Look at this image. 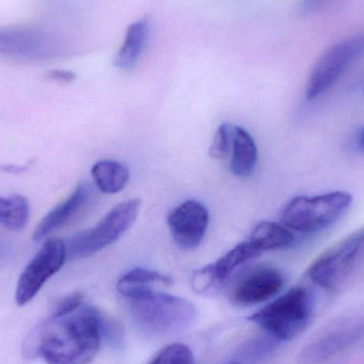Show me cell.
<instances>
[{"mask_svg":"<svg viewBox=\"0 0 364 364\" xmlns=\"http://www.w3.org/2000/svg\"><path fill=\"white\" fill-rule=\"evenodd\" d=\"M248 241L260 254L269 250H284L290 247L295 241L292 230L284 224L275 222L258 223L252 229Z\"/></svg>","mask_w":364,"mask_h":364,"instance_id":"cell-17","label":"cell"},{"mask_svg":"<svg viewBox=\"0 0 364 364\" xmlns=\"http://www.w3.org/2000/svg\"><path fill=\"white\" fill-rule=\"evenodd\" d=\"M207 207L200 201L188 199L179 203L168 216V225L175 244L184 250L198 247L209 227Z\"/></svg>","mask_w":364,"mask_h":364,"instance_id":"cell-11","label":"cell"},{"mask_svg":"<svg viewBox=\"0 0 364 364\" xmlns=\"http://www.w3.org/2000/svg\"><path fill=\"white\" fill-rule=\"evenodd\" d=\"M104 320L94 308L83 307L61 318H50L34 328L25 343V355L47 364H90L97 356Z\"/></svg>","mask_w":364,"mask_h":364,"instance_id":"cell-1","label":"cell"},{"mask_svg":"<svg viewBox=\"0 0 364 364\" xmlns=\"http://www.w3.org/2000/svg\"><path fill=\"white\" fill-rule=\"evenodd\" d=\"M356 145L357 149L364 153V126L359 130L358 134H357Z\"/></svg>","mask_w":364,"mask_h":364,"instance_id":"cell-27","label":"cell"},{"mask_svg":"<svg viewBox=\"0 0 364 364\" xmlns=\"http://www.w3.org/2000/svg\"><path fill=\"white\" fill-rule=\"evenodd\" d=\"M232 129L233 126L228 123H223L218 128L210 146V157L220 160L229 155L232 146Z\"/></svg>","mask_w":364,"mask_h":364,"instance_id":"cell-22","label":"cell"},{"mask_svg":"<svg viewBox=\"0 0 364 364\" xmlns=\"http://www.w3.org/2000/svg\"><path fill=\"white\" fill-rule=\"evenodd\" d=\"M364 339V316H343L327 325L299 353V364H321Z\"/></svg>","mask_w":364,"mask_h":364,"instance_id":"cell-9","label":"cell"},{"mask_svg":"<svg viewBox=\"0 0 364 364\" xmlns=\"http://www.w3.org/2000/svg\"><path fill=\"white\" fill-rule=\"evenodd\" d=\"M260 255L250 241H246L237 244L232 250L227 252L224 256L220 257L218 261L211 264L215 272L216 277L218 278L220 284H223L237 267Z\"/></svg>","mask_w":364,"mask_h":364,"instance_id":"cell-20","label":"cell"},{"mask_svg":"<svg viewBox=\"0 0 364 364\" xmlns=\"http://www.w3.org/2000/svg\"><path fill=\"white\" fill-rule=\"evenodd\" d=\"M258 149L252 134L241 126H233L231 146V174L239 178H250L256 170Z\"/></svg>","mask_w":364,"mask_h":364,"instance_id":"cell-14","label":"cell"},{"mask_svg":"<svg viewBox=\"0 0 364 364\" xmlns=\"http://www.w3.org/2000/svg\"><path fill=\"white\" fill-rule=\"evenodd\" d=\"M91 175L98 190L110 195L123 191L130 179L129 168L114 160L96 162L92 168Z\"/></svg>","mask_w":364,"mask_h":364,"instance_id":"cell-18","label":"cell"},{"mask_svg":"<svg viewBox=\"0 0 364 364\" xmlns=\"http://www.w3.org/2000/svg\"><path fill=\"white\" fill-rule=\"evenodd\" d=\"M353 203V195L344 191L296 196L282 210V224L299 232H320L339 222Z\"/></svg>","mask_w":364,"mask_h":364,"instance_id":"cell-4","label":"cell"},{"mask_svg":"<svg viewBox=\"0 0 364 364\" xmlns=\"http://www.w3.org/2000/svg\"><path fill=\"white\" fill-rule=\"evenodd\" d=\"M66 259L65 242L58 239L45 242L19 277L15 292L17 305L23 307L31 301L45 282L62 269Z\"/></svg>","mask_w":364,"mask_h":364,"instance_id":"cell-10","label":"cell"},{"mask_svg":"<svg viewBox=\"0 0 364 364\" xmlns=\"http://www.w3.org/2000/svg\"><path fill=\"white\" fill-rule=\"evenodd\" d=\"M151 364H194V356L188 346L174 343L164 348Z\"/></svg>","mask_w":364,"mask_h":364,"instance_id":"cell-21","label":"cell"},{"mask_svg":"<svg viewBox=\"0 0 364 364\" xmlns=\"http://www.w3.org/2000/svg\"><path fill=\"white\" fill-rule=\"evenodd\" d=\"M8 246H6V244H4V242H2L1 240H0V259L4 258V257H6V255H8Z\"/></svg>","mask_w":364,"mask_h":364,"instance_id":"cell-28","label":"cell"},{"mask_svg":"<svg viewBox=\"0 0 364 364\" xmlns=\"http://www.w3.org/2000/svg\"><path fill=\"white\" fill-rule=\"evenodd\" d=\"M92 196H93L92 186L85 182L79 183L65 200L53 208L38 223L32 239L36 242L42 241L53 231L65 226L73 218L81 213L83 209H85L91 201Z\"/></svg>","mask_w":364,"mask_h":364,"instance_id":"cell-13","label":"cell"},{"mask_svg":"<svg viewBox=\"0 0 364 364\" xmlns=\"http://www.w3.org/2000/svg\"><path fill=\"white\" fill-rule=\"evenodd\" d=\"M232 364H241V363H232Z\"/></svg>","mask_w":364,"mask_h":364,"instance_id":"cell-29","label":"cell"},{"mask_svg":"<svg viewBox=\"0 0 364 364\" xmlns=\"http://www.w3.org/2000/svg\"><path fill=\"white\" fill-rule=\"evenodd\" d=\"M314 297L305 287H294L248 318L272 337L290 341L299 337L314 316Z\"/></svg>","mask_w":364,"mask_h":364,"instance_id":"cell-3","label":"cell"},{"mask_svg":"<svg viewBox=\"0 0 364 364\" xmlns=\"http://www.w3.org/2000/svg\"><path fill=\"white\" fill-rule=\"evenodd\" d=\"M172 282L170 276L160 272L146 267H136L119 278L117 289L122 296L130 301L151 292L154 290L153 284H171Z\"/></svg>","mask_w":364,"mask_h":364,"instance_id":"cell-16","label":"cell"},{"mask_svg":"<svg viewBox=\"0 0 364 364\" xmlns=\"http://www.w3.org/2000/svg\"><path fill=\"white\" fill-rule=\"evenodd\" d=\"M364 254V226L323 252L308 269V277L326 290L339 288Z\"/></svg>","mask_w":364,"mask_h":364,"instance_id":"cell-7","label":"cell"},{"mask_svg":"<svg viewBox=\"0 0 364 364\" xmlns=\"http://www.w3.org/2000/svg\"><path fill=\"white\" fill-rule=\"evenodd\" d=\"M70 51L65 36L45 25L0 27V57L21 61H48Z\"/></svg>","mask_w":364,"mask_h":364,"instance_id":"cell-5","label":"cell"},{"mask_svg":"<svg viewBox=\"0 0 364 364\" xmlns=\"http://www.w3.org/2000/svg\"><path fill=\"white\" fill-rule=\"evenodd\" d=\"M83 294L80 292L72 293L68 296L63 297L58 301L53 310V316L50 318H61V316H68L73 314L77 309L82 306Z\"/></svg>","mask_w":364,"mask_h":364,"instance_id":"cell-24","label":"cell"},{"mask_svg":"<svg viewBox=\"0 0 364 364\" xmlns=\"http://www.w3.org/2000/svg\"><path fill=\"white\" fill-rule=\"evenodd\" d=\"M149 36V19L141 18L130 23L126 31L123 44L115 55L113 64L119 70H132L138 64L146 47Z\"/></svg>","mask_w":364,"mask_h":364,"instance_id":"cell-15","label":"cell"},{"mask_svg":"<svg viewBox=\"0 0 364 364\" xmlns=\"http://www.w3.org/2000/svg\"><path fill=\"white\" fill-rule=\"evenodd\" d=\"M331 0H303L301 4V10L304 13H314L322 10L328 4Z\"/></svg>","mask_w":364,"mask_h":364,"instance_id":"cell-25","label":"cell"},{"mask_svg":"<svg viewBox=\"0 0 364 364\" xmlns=\"http://www.w3.org/2000/svg\"><path fill=\"white\" fill-rule=\"evenodd\" d=\"M29 201L23 195L0 196V224L12 231H21L29 220Z\"/></svg>","mask_w":364,"mask_h":364,"instance_id":"cell-19","label":"cell"},{"mask_svg":"<svg viewBox=\"0 0 364 364\" xmlns=\"http://www.w3.org/2000/svg\"><path fill=\"white\" fill-rule=\"evenodd\" d=\"M128 301L134 323L154 337L181 335L192 328L198 318L191 301L168 293L153 290Z\"/></svg>","mask_w":364,"mask_h":364,"instance_id":"cell-2","label":"cell"},{"mask_svg":"<svg viewBox=\"0 0 364 364\" xmlns=\"http://www.w3.org/2000/svg\"><path fill=\"white\" fill-rule=\"evenodd\" d=\"M140 209L139 199L117 203L93 228L81 231L65 242L68 258H87L112 245L132 228Z\"/></svg>","mask_w":364,"mask_h":364,"instance_id":"cell-6","label":"cell"},{"mask_svg":"<svg viewBox=\"0 0 364 364\" xmlns=\"http://www.w3.org/2000/svg\"><path fill=\"white\" fill-rule=\"evenodd\" d=\"M284 284V275L279 269L261 267L248 274L235 287L231 299L235 305H258L277 295Z\"/></svg>","mask_w":364,"mask_h":364,"instance_id":"cell-12","label":"cell"},{"mask_svg":"<svg viewBox=\"0 0 364 364\" xmlns=\"http://www.w3.org/2000/svg\"><path fill=\"white\" fill-rule=\"evenodd\" d=\"M191 284L197 294L207 295L218 289L222 284L216 277L212 264H209L196 269L193 273Z\"/></svg>","mask_w":364,"mask_h":364,"instance_id":"cell-23","label":"cell"},{"mask_svg":"<svg viewBox=\"0 0 364 364\" xmlns=\"http://www.w3.org/2000/svg\"><path fill=\"white\" fill-rule=\"evenodd\" d=\"M363 55L364 33L350 36L329 47L310 75L306 89L307 100H316L327 93Z\"/></svg>","mask_w":364,"mask_h":364,"instance_id":"cell-8","label":"cell"},{"mask_svg":"<svg viewBox=\"0 0 364 364\" xmlns=\"http://www.w3.org/2000/svg\"><path fill=\"white\" fill-rule=\"evenodd\" d=\"M75 74L72 72H68V70H53L49 73V78L53 79V80L61 81V82H70L74 80Z\"/></svg>","mask_w":364,"mask_h":364,"instance_id":"cell-26","label":"cell"}]
</instances>
